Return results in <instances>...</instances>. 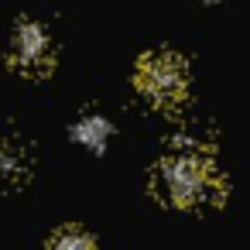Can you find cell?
Here are the masks:
<instances>
[{"mask_svg": "<svg viewBox=\"0 0 250 250\" xmlns=\"http://www.w3.org/2000/svg\"><path fill=\"white\" fill-rule=\"evenodd\" d=\"M158 188L171 206H202L216 195V165L195 147L171 151L158 168Z\"/></svg>", "mask_w": 250, "mask_h": 250, "instance_id": "6da1fadb", "label": "cell"}, {"mask_svg": "<svg viewBox=\"0 0 250 250\" xmlns=\"http://www.w3.org/2000/svg\"><path fill=\"white\" fill-rule=\"evenodd\" d=\"M134 83L154 106L171 110L188 93V69H185V62L175 52H151V55H144L137 62Z\"/></svg>", "mask_w": 250, "mask_h": 250, "instance_id": "7a4b0ae2", "label": "cell"}, {"mask_svg": "<svg viewBox=\"0 0 250 250\" xmlns=\"http://www.w3.org/2000/svg\"><path fill=\"white\" fill-rule=\"evenodd\" d=\"M11 65L21 76H31V79L52 72V65H55V45H52V38H48V31L42 24H35V21L18 24V31L11 38Z\"/></svg>", "mask_w": 250, "mask_h": 250, "instance_id": "3957f363", "label": "cell"}, {"mask_svg": "<svg viewBox=\"0 0 250 250\" xmlns=\"http://www.w3.org/2000/svg\"><path fill=\"white\" fill-rule=\"evenodd\" d=\"M83 144H89V147H103L106 144V137H110V124L103 120V117H86V120H79L76 124V130H72Z\"/></svg>", "mask_w": 250, "mask_h": 250, "instance_id": "277c9868", "label": "cell"}, {"mask_svg": "<svg viewBox=\"0 0 250 250\" xmlns=\"http://www.w3.org/2000/svg\"><path fill=\"white\" fill-rule=\"evenodd\" d=\"M52 247H93V236L79 233V229H65L52 236Z\"/></svg>", "mask_w": 250, "mask_h": 250, "instance_id": "5b68a950", "label": "cell"}]
</instances>
